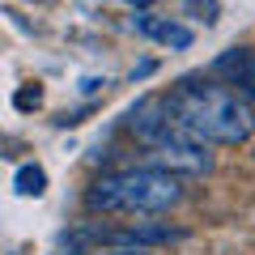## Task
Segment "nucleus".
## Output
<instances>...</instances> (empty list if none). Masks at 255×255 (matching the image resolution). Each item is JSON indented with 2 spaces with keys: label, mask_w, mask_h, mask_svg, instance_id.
<instances>
[{
  "label": "nucleus",
  "mask_w": 255,
  "mask_h": 255,
  "mask_svg": "<svg viewBox=\"0 0 255 255\" xmlns=\"http://www.w3.org/2000/svg\"><path fill=\"white\" fill-rule=\"evenodd\" d=\"M166 107L179 132L204 145H247L255 136V107L238 90L187 77L166 94Z\"/></svg>",
  "instance_id": "f257e3e1"
},
{
  "label": "nucleus",
  "mask_w": 255,
  "mask_h": 255,
  "mask_svg": "<svg viewBox=\"0 0 255 255\" xmlns=\"http://www.w3.org/2000/svg\"><path fill=\"white\" fill-rule=\"evenodd\" d=\"M179 200H183L179 174L153 170V166H128V170L98 174L85 191L90 213H136V217L170 213Z\"/></svg>",
  "instance_id": "f03ea898"
},
{
  "label": "nucleus",
  "mask_w": 255,
  "mask_h": 255,
  "mask_svg": "<svg viewBox=\"0 0 255 255\" xmlns=\"http://www.w3.org/2000/svg\"><path fill=\"white\" fill-rule=\"evenodd\" d=\"M140 166H153V170H166V174H209L213 153H209L204 140H191L187 132H174L170 140L145 149V162Z\"/></svg>",
  "instance_id": "7ed1b4c3"
},
{
  "label": "nucleus",
  "mask_w": 255,
  "mask_h": 255,
  "mask_svg": "<svg viewBox=\"0 0 255 255\" xmlns=\"http://www.w3.org/2000/svg\"><path fill=\"white\" fill-rule=\"evenodd\" d=\"M132 30L145 38H157L162 47H174V51H187L191 47V26H183V21H170V17H153V13H136L132 17Z\"/></svg>",
  "instance_id": "20e7f679"
},
{
  "label": "nucleus",
  "mask_w": 255,
  "mask_h": 255,
  "mask_svg": "<svg viewBox=\"0 0 255 255\" xmlns=\"http://www.w3.org/2000/svg\"><path fill=\"white\" fill-rule=\"evenodd\" d=\"M107 243H119V247H140L149 251L153 243H170V238H183V230H170V226H128V230H111L102 234Z\"/></svg>",
  "instance_id": "39448f33"
},
{
  "label": "nucleus",
  "mask_w": 255,
  "mask_h": 255,
  "mask_svg": "<svg viewBox=\"0 0 255 255\" xmlns=\"http://www.w3.org/2000/svg\"><path fill=\"white\" fill-rule=\"evenodd\" d=\"M13 187H17L21 196H43V191H47V170H43V166H34V162L17 166V174H13Z\"/></svg>",
  "instance_id": "423d86ee"
},
{
  "label": "nucleus",
  "mask_w": 255,
  "mask_h": 255,
  "mask_svg": "<svg viewBox=\"0 0 255 255\" xmlns=\"http://www.w3.org/2000/svg\"><path fill=\"white\" fill-rule=\"evenodd\" d=\"M191 9H204V21H217V0H187Z\"/></svg>",
  "instance_id": "0eeeda50"
},
{
  "label": "nucleus",
  "mask_w": 255,
  "mask_h": 255,
  "mask_svg": "<svg viewBox=\"0 0 255 255\" xmlns=\"http://www.w3.org/2000/svg\"><path fill=\"white\" fill-rule=\"evenodd\" d=\"M38 102H43V94H38V90H21L17 94V107H38Z\"/></svg>",
  "instance_id": "6e6552de"
},
{
  "label": "nucleus",
  "mask_w": 255,
  "mask_h": 255,
  "mask_svg": "<svg viewBox=\"0 0 255 255\" xmlns=\"http://www.w3.org/2000/svg\"><path fill=\"white\" fill-rule=\"evenodd\" d=\"M98 85H107V77H102V81H98V77H85V81H81V94H94Z\"/></svg>",
  "instance_id": "1a4fd4ad"
},
{
  "label": "nucleus",
  "mask_w": 255,
  "mask_h": 255,
  "mask_svg": "<svg viewBox=\"0 0 255 255\" xmlns=\"http://www.w3.org/2000/svg\"><path fill=\"white\" fill-rule=\"evenodd\" d=\"M153 73V60H145V64H136V68H132V81H136V77H149Z\"/></svg>",
  "instance_id": "9d476101"
},
{
  "label": "nucleus",
  "mask_w": 255,
  "mask_h": 255,
  "mask_svg": "<svg viewBox=\"0 0 255 255\" xmlns=\"http://www.w3.org/2000/svg\"><path fill=\"white\" fill-rule=\"evenodd\" d=\"M107 255H153V251H140V247H119V251H107Z\"/></svg>",
  "instance_id": "9b49d317"
},
{
  "label": "nucleus",
  "mask_w": 255,
  "mask_h": 255,
  "mask_svg": "<svg viewBox=\"0 0 255 255\" xmlns=\"http://www.w3.org/2000/svg\"><path fill=\"white\" fill-rule=\"evenodd\" d=\"M128 4H140V9H145V4H153V0H128Z\"/></svg>",
  "instance_id": "f8f14e48"
}]
</instances>
